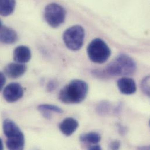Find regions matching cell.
<instances>
[{
	"label": "cell",
	"mask_w": 150,
	"mask_h": 150,
	"mask_svg": "<svg viewBox=\"0 0 150 150\" xmlns=\"http://www.w3.org/2000/svg\"><path fill=\"white\" fill-rule=\"evenodd\" d=\"M89 90L88 83L81 79H73L60 91L59 99L67 104H76L83 102Z\"/></svg>",
	"instance_id": "6da1fadb"
},
{
	"label": "cell",
	"mask_w": 150,
	"mask_h": 150,
	"mask_svg": "<svg viewBox=\"0 0 150 150\" xmlns=\"http://www.w3.org/2000/svg\"><path fill=\"white\" fill-rule=\"evenodd\" d=\"M136 69L134 59L127 54H122L106 66L105 71L108 76H127L133 74Z\"/></svg>",
	"instance_id": "7a4b0ae2"
},
{
	"label": "cell",
	"mask_w": 150,
	"mask_h": 150,
	"mask_svg": "<svg viewBox=\"0 0 150 150\" xmlns=\"http://www.w3.org/2000/svg\"><path fill=\"white\" fill-rule=\"evenodd\" d=\"M3 132L6 137V146L11 150H23L25 145V137L18 125L9 119L3 122Z\"/></svg>",
	"instance_id": "3957f363"
},
{
	"label": "cell",
	"mask_w": 150,
	"mask_h": 150,
	"mask_svg": "<svg viewBox=\"0 0 150 150\" xmlns=\"http://www.w3.org/2000/svg\"><path fill=\"white\" fill-rule=\"evenodd\" d=\"M87 54L92 62L102 64L105 63L110 57L111 50L103 40L96 38L92 40L88 45Z\"/></svg>",
	"instance_id": "277c9868"
},
{
	"label": "cell",
	"mask_w": 150,
	"mask_h": 150,
	"mask_svg": "<svg viewBox=\"0 0 150 150\" xmlns=\"http://www.w3.org/2000/svg\"><path fill=\"white\" fill-rule=\"evenodd\" d=\"M63 40L66 46L70 50L76 51L83 46L85 38V30L79 25L68 28L63 33Z\"/></svg>",
	"instance_id": "5b68a950"
},
{
	"label": "cell",
	"mask_w": 150,
	"mask_h": 150,
	"mask_svg": "<svg viewBox=\"0 0 150 150\" xmlns=\"http://www.w3.org/2000/svg\"><path fill=\"white\" fill-rule=\"evenodd\" d=\"M66 12L61 5L51 3L45 9V18L47 23L52 28H56L62 25L66 19Z\"/></svg>",
	"instance_id": "8992f818"
},
{
	"label": "cell",
	"mask_w": 150,
	"mask_h": 150,
	"mask_svg": "<svg viewBox=\"0 0 150 150\" xmlns=\"http://www.w3.org/2000/svg\"><path fill=\"white\" fill-rule=\"evenodd\" d=\"M23 88L17 82H12L8 84L3 92L4 99L9 103L16 102L23 96Z\"/></svg>",
	"instance_id": "52a82bcc"
},
{
	"label": "cell",
	"mask_w": 150,
	"mask_h": 150,
	"mask_svg": "<svg viewBox=\"0 0 150 150\" xmlns=\"http://www.w3.org/2000/svg\"><path fill=\"white\" fill-rule=\"evenodd\" d=\"M117 85L119 91L124 95H133L137 91L136 83L131 78L123 77L120 78L117 82Z\"/></svg>",
	"instance_id": "ba28073f"
},
{
	"label": "cell",
	"mask_w": 150,
	"mask_h": 150,
	"mask_svg": "<svg viewBox=\"0 0 150 150\" xmlns=\"http://www.w3.org/2000/svg\"><path fill=\"white\" fill-rule=\"evenodd\" d=\"M27 67L24 64L16 63L8 64L4 69L5 74L11 78H17L23 75Z\"/></svg>",
	"instance_id": "9c48e42d"
},
{
	"label": "cell",
	"mask_w": 150,
	"mask_h": 150,
	"mask_svg": "<svg viewBox=\"0 0 150 150\" xmlns=\"http://www.w3.org/2000/svg\"><path fill=\"white\" fill-rule=\"evenodd\" d=\"M79 126L78 122L74 118L67 117L59 125L60 132L66 136H71Z\"/></svg>",
	"instance_id": "30bf717a"
},
{
	"label": "cell",
	"mask_w": 150,
	"mask_h": 150,
	"mask_svg": "<svg viewBox=\"0 0 150 150\" xmlns=\"http://www.w3.org/2000/svg\"><path fill=\"white\" fill-rule=\"evenodd\" d=\"M31 51L25 46H19L13 51V60L16 63L25 64L31 59Z\"/></svg>",
	"instance_id": "8fae6325"
},
{
	"label": "cell",
	"mask_w": 150,
	"mask_h": 150,
	"mask_svg": "<svg viewBox=\"0 0 150 150\" xmlns=\"http://www.w3.org/2000/svg\"><path fill=\"white\" fill-rule=\"evenodd\" d=\"M18 39L16 32L12 29L2 26L0 29V42L4 44H13Z\"/></svg>",
	"instance_id": "7c38bea8"
},
{
	"label": "cell",
	"mask_w": 150,
	"mask_h": 150,
	"mask_svg": "<svg viewBox=\"0 0 150 150\" xmlns=\"http://www.w3.org/2000/svg\"><path fill=\"white\" fill-rule=\"evenodd\" d=\"M79 140L84 143L91 145L98 144L101 140V136L97 132L83 133L79 137Z\"/></svg>",
	"instance_id": "4fadbf2b"
},
{
	"label": "cell",
	"mask_w": 150,
	"mask_h": 150,
	"mask_svg": "<svg viewBox=\"0 0 150 150\" xmlns=\"http://www.w3.org/2000/svg\"><path fill=\"white\" fill-rule=\"evenodd\" d=\"M15 4V0H0V15L6 16L12 14Z\"/></svg>",
	"instance_id": "5bb4252c"
},
{
	"label": "cell",
	"mask_w": 150,
	"mask_h": 150,
	"mask_svg": "<svg viewBox=\"0 0 150 150\" xmlns=\"http://www.w3.org/2000/svg\"><path fill=\"white\" fill-rule=\"evenodd\" d=\"M38 109L42 113L43 116L47 119L50 118V112H55L58 113H63V110L60 108L53 105L42 104L38 107Z\"/></svg>",
	"instance_id": "9a60e30c"
},
{
	"label": "cell",
	"mask_w": 150,
	"mask_h": 150,
	"mask_svg": "<svg viewBox=\"0 0 150 150\" xmlns=\"http://www.w3.org/2000/svg\"><path fill=\"white\" fill-rule=\"evenodd\" d=\"M111 109V105L110 103L107 101H102L100 102L96 107V112L100 116H105L108 115Z\"/></svg>",
	"instance_id": "2e32d148"
},
{
	"label": "cell",
	"mask_w": 150,
	"mask_h": 150,
	"mask_svg": "<svg viewBox=\"0 0 150 150\" xmlns=\"http://www.w3.org/2000/svg\"><path fill=\"white\" fill-rule=\"evenodd\" d=\"M141 87L144 94L149 96H150V76H147L142 80Z\"/></svg>",
	"instance_id": "e0dca14e"
},
{
	"label": "cell",
	"mask_w": 150,
	"mask_h": 150,
	"mask_svg": "<svg viewBox=\"0 0 150 150\" xmlns=\"http://www.w3.org/2000/svg\"><path fill=\"white\" fill-rule=\"evenodd\" d=\"M120 147V142L119 140L112 142L109 144V147L111 150H118Z\"/></svg>",
	"instance_id": "ac0fdd59"
},
{
	"label": "cell",
	"mask_w": 150,
	"mask_h": 150,
	"mask_svg": "<svg viewBox=\"0 0 150 150\" xmlns=\"http://www.w3.org/2000/svg\"><path fill=\"white\" fill-rule=\"evenodd\" d=\"M57 83L54 81H51L49 82L47 85V90L49 91H52L55 89L56 87H57Z\"/></svg>",
	"instance_id": "d6986e66"
},
{
	"label": "cell",
	"mask_w": 150,
	"mask_h": 150,
	"mask_svg": "<svg viewBox=\"0 0 150 150\" xmlns=\"http://www.w3.org/2000/svg\"><path fill=\"white\" fill-rule=\"evenodd\" d=\"M5 82H6V79H5V75L3 73L0 72V91L4 87Z\"/></svg>",
	"instance_id": "ffe728a7"
},
{
	"label": "cell",
	"mask_w": 150,
	"mask_h": 150,
	"mask_svg": "<svg viewBox=\"0 0 150 150\" xmlns=\"http://www.w3.org/2000/svg\"><path fill=\"white\" fill-rule=\"evenodd\" d=\"M88 149L91 150H101V147H100V146L98 145V144H94V145L89 146V147H88Z\"/></svg>",
	"instance_id": "44dd1931"
},
{
	"label": "cell",
	"mask_w": 150,
	"mask_h": 150,
	"mask_svg": "<svg viewBox=\"0 0 150 150\" xmlns=\"http://www.w3.org/2000/svg\"><path fill=\"white\" fill-rule=\"evenodd\" d=\"M4 147H3V143H2V140L0 139V150H3Z\"/></svg>",
	"instance_id": "7402d4cb"
},
{
	"label": "cell",
	"mask_w": 150,
	"mask_h": 150,
	"mask_svg": "<svg viewBox=\"0 0 150 150\" xmlns=\"http://www.w3.org/2000/svg\"><path fill=\"white\" fill-rule=\"evenodd\" d=\"M1 27H2V22H1V21L0 20V29Z\"/></svg>",
	"instance_id": "603a6c76"
}]
</instances>
